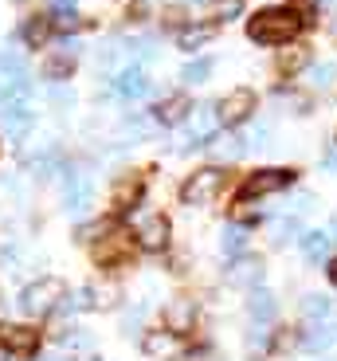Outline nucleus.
I'll list each match as a JSON object with an SVG mask.
<instances>
[{"instance_id": "nucleus-32", "label": "nucleus", "mask_w": 337, "mask_h": 361, "mask_svg": "<svg viewBox=\"0 0 337 361\" xmlns=\"http://www.w3.org/2000/svg\"><path fill=\"white\" fill-rule=\"evenodd\" d=\"M329 235H333V240H337V220H333V232H329Z\"/></svg>"}, {"instance_id": "nucleus-9", "label": "nucleus", "mask_w": 337, "mask_h": 361, "mask_svg": "<svg viewBox=\"0 0 337 361\" xmlns=\"http://www.w3.org/2000/svg\"><path fill=\"white\" fill-rule=\"evenodd\" d=\"M141 350H146L149 357H177L184 345H181V338H177L173 330H149V334L141 338Z\"/></svg>"}, {"instance_id": "nucleus-33", "label": "nucleus", "mask_w": 337, "mask_h": 361, "mask_svg": "<svg viewBox=\"0 0 337 361\" xmlns=\"http://www.w3.org/2000/svg\"><path fill=\"white\" fill-rule=\"evenodd\" d=\"M44 361H55V357H44Z\"/></svg>"}, {"instance_id": "nucleus-20", "label": "nucleus", "mask_w": 337, "mask_h": 361, "mask_svg": "<svg viewBox=\"0 0 337 361\" xmlns=\"http://www.w3.org/2000/svg\"><path fill=\"white\" fill-rule=\"evenodd\" d=\"M208 75H212V59H192V63L181 71V79L189 82V87H196V82H204Z\"/></svg>"}, {"instance_id": "nucleus-28", "label": "nucleus", "mask_w": 337, "mask_h": 361, "mask_svg": "<svg viewBox=\"0 0 337 361\" xmlns=\"http://www.w3.org/2000/svg\"><path fill=\"white\" fill-rule=\"evenodd\" d=\"M337 338V330H329V326H322V330H314L310 338H306V345H310V350H326L329 342H333Z\"/></svg>"}, {"instance_id": "nucleus-23", "label": "nucleus", "mask_w": 337, "mask_h": 361, "mask_svg": "<svg viewBox=\"0 0 337 361\" xmlns=\"http://www.w3.org/2000/svg\"><path fill=\"white\" fill-rule=\"evenodd\" d=\"M224 252H243V244H247V235H243V228H236V224H228L224 228Z\"/></svg>"}, {"instance_id": "nucleus-7", "label": "nucleus", "mask_w": 337, "mask_h": 361, "mask_svg": "<svg viewBox=\"0 0 337 361\" xmlns=\"http://www.w3.org/2000/svg\"><path fill=\"white\" fill-rule=\"evenodd\" d=\"M251 110H255V90H247V87H239V90H231L228 99L216 106V114H220V122H228V126H236V122H247L251 118Z\"/></svg>"}, {"instance_id": "nucleus-19", "label": "nucleus", "mask_w": 337, "mask_h": 361, "mask_svg": "<svg viewBox=\"0 0 337 361\" xmlns=\"http://www.w3.org/2000/svg\"><path fill=\"white\" fill-rule=\"evenodd\" d=\"M137 197H141V177H129V180H122V185H118V192H114V204H118V208H129Z\"/></svg>"}, {"instance_id": "nucleus-6", "label": "nucleus", "mask_w": 337, "mask_h": 361, "mask_svg": "<svg viewBox=\"0 0 337 361\" xmlns=\"http://www.w3.org/2000/svg\"><path fill=\"white\" fill-rule=\"evenodd\" d=\"M134 247H137V240L129 232L110 228L106 240H102V244H94V259H98V263H122V259H129V255H134Z\"/></svg>"}, {"instance_id": "nucleus-8", "label": "nucleus", "mask_w": 337, "mask_h": 361, "mask_svg": "<svg viewBox=\"0 0 337 361\" xmlns=\"http://www.w3.org/2000/svg\"><path fill=\"white\" fill-rule=\"evenodd\" d=\"M0 342H4V350L20 353V357H32L39 350V330H32V326H0Z\"/></svg>"}, {"instance_id": "nucleus-2", "label": "nucleus", "mask_w": 337, "mask_h": 361, "mask_svg": "<svg viewBox=\"0 0 337 361\" xmlns=\"http://www.w3.org/2000/svg\"><path fill=\"white\" fill-rule=\"evenodd\" d=\"M67 295L63 279H55V275H47V279H36L32 287H24V295H20V307L27 310V314H51L55 307H59V298Z\"/></svg>"}, {"instance_id": "nucleus-10", "label": "nucleus", "mask_w": 337, "mask_h": 361, "mask_svg": "<svg viewBox=\"0 0 337 361\" xmlns=\"http://www.w3.org/2000/svg\"><path fill=\"white\" fill-rule=\"evenodd\" d=\"M114 90H118L122 99H141V94L149 90V79H146L141 67H126V71L114 75Z\"/></svg>"}, {"instance_id": "nucleus-16", "label": "nucleus", "mask_w": 337, "mask_h": 361, "mask_svg": "<svg viewBox=\"0 0 337 361\" xmlns=\"http://www.w3.org/2000/svg\"><path fill=\"white\" fill-rule=\"evenodd\" d=\"M259 275H263V263H259V259H251V255H243V259H239L236 267L228 271V279H231V283H239V287H247V283H255Z\"/></svg>"}, {"instance_id": "nucleus-24", "label": "nucleus", "mask_w": 337, "mask_h": 361, "mask_svg": "<svg viewBox=\"0 0 337 361\" xmlns=\"http://www.w3.org/2000/svg\"><path fill=\"white\" fill-rule=\"evenodd\" d=\"M0 71H4V79H20L24 75V59L12 51H0Z\"/></svg>"}, {"instance_id": "nucleus-14", "label": "nucleus", "mask_w": 337, "mask_h": 361, "mask_svg": "<svg viewBox=\"0 0 337 361\" xmlns=\"http://www.w3.org/2000/svg\"><path fill=\"white\" fill-rule=\"evenodd\" d=\"M91 200H94V189H91V180H71L67 185V212H87L91 208Z\"/></svg>"}, {"instance_id": "nucleus-13", "label": "nucleus", "mask_w": 337, "mask_h": 361, "mask_svg": "<svg viewBox=\"0 0 337 361\" xmlns=\"http://www.w3.org/2000/svg\"><path fill=\"white\" fill-rule=\"evenodd\" d=\"M192 110V102L184 99V94H173V99H165L161 106H157V122H165V126H177V122H184V114Z\"/></svg>"}, {"instance_id": "nucleus-27", "label": "nucleus", "mask_w": 337, "mask_h": 361, "mask_svg": "<svg viewBox=\"0 0 337 361\" xmlns=\"http://www.w3.org/2000/svg\"><path fill=\"white\" fill-rule=\"evenodd\" d=\"M302 310H306L310 318H322V314H329V298L326 295H310L306 302H302Z\"/></svg>"}, {"instance_id": "nucleus-1", "label": "nucleus", "mask_w": 337, "mask_h": 361, "mask_svg": "<svg viewBox=\"0 0 337 361\" xmlns=\"http://www.w3.org/2000/svg\"><path fill=\"white\" fill-rule=\"evenodd\" d=\"M302 32V16L294 8H263L247 20V36L255 44H291Z\"/></svg>"}, {"instance_id": "nucleus-3", "label": "nucleus", "mask_w": 337, "mask_h": 361, "mask_svg": "<svg viewBox=\"0 0 337 361\" xmlns=\"http://www.w3.org/2000/svg\"><path fill=\"white\" fill-rule=\"evenodd\" d=\"M220 189H224V169H220V165H208V169L192 173L181 185V200L184 204H208Z\"/></svg>"}, {"instance_id": "nucleus-29", "label": "nucleus", "mask_w": 337, "mask_h": 361, "mask_svg": "<svg viewBox=\"0 0 337 361\" xmlns=\"http://www.w3.org/2000/svg\"><path fill=\"white\" fill-rule=\"evenodd\" d=\"M322 161H326V169H337V149H329V154L322 157Z\"/></svg>"}, {"instance_id": "nucleus-31", "label": "nucleus", "mask_w": 337, "mask_h": 361, "mask_svg": "<svg viewBox=\"0 0 337 361\" xmlns=\"http://www.w3.org/2000/svg\"><path fill=\"white\" fill-rule=\"evenodd\" d=\"M329 283H333V287H337V259L329 263Z\"/></svg>"}, {"instance_id": "nucleus-11", "label": "nucleus", "mask_w": 337, "mask_h": 361, "mask_svg": "<svg viewBox=\"0 0 337 361\" xmlns=\"http://www.w3.org/2000/svg\"><path fill=\"white\" fill-rule=\"evenodd\" d=\"M4 118H8V130H12V137H24L27 130H32V122H36V114H32V106H27L24 99H12V102H4Z\"/></svg>"}, {"instance_id": "nucleus-22", "label": "nucleus", "mask_w": 337, "mask_h": 361, "mask_svg": "<svg viewBox=\"0 0 337 361\" xmlns=\"http://www.w3.org/2000/svg\"><path fill=\"white\" fill-rule=\"evenodd\" d=\"M306 59H310L306 47H286V51L279 55V67H283V71H298V67H306Z\"/></svg>"}, {"instance_id": "nucleus-25", "label": "nucleus", "mask_w": 337, "mask_h": 361, "mask_svg": "<svg viewBox=\"0 0 337 361\" xmlns=\"http://www.w3.org/2000/svg\"><path fill=\"white\" fill-rule=\"evenodd\" d=\"M333 79H337V67L333 63H322V67H314V71H310L314 87H333Z\"/></svg>"}, {"instance_id": "nucleus-5", "label": "nucleus", "mask_w": 337, "mask_h": 361, "mask_svg": "<svg viewBox=\"0 0 337 361\" xmlns=\"http://www.w3.org/2000/svg\"><path fill=\"white\" fill-rule=\"evenodd\" d=\"M137 247H146V252H165L169 247V220L157 216V212H146V216L137 220Z\"/></svg>"}, {"instance_id": "nucleus-17", "label": "nucleus", "mask_w": 337, "mask_h": 361, "mask_svg": "<svg viewBox=\"0 0 337 361\" xmlns=\"http://www.w3.org/2000/svg\"><path fill=\"white\" fill-rule=\"evenodd\" d=\"M47 36H51V20H47V16H32V20L24 24V39H27L32 47H44Z\"/></svg>"}, {"instance_id": "nucleus-34", "label": "nucleus", "mask_w": 337, "mask_h": 361, "mask_svg": "<svg viewBox=\"0 0 337 361\" xmlns=\"http://www.w3.org/2000/svg\"><path fill=\"white\" fill-rule=\"evenodd\" d=\"M0 361H4V353H0Z\"/></svg>"}, {"instance_id": "nucleus-30", "label": "nucleus", "mask_w": 337, "mask_h": 361, "mask_svg": "<svg viewBox=\"0 0 337 361\" xmlns=\"http://www.w3.org/2000/svg\"><path fill=\"white\" fill-rule=\"evenodd\" d=\"M51 4H55L59 12H71V4H75V0H51Z\"/></svg>"}, {"instance_id": "nucleus-12", "label": "nucleus", "mask_w": 337, "mask_h": 361, "mask_svg": "<svg viewBox=\"0 0 337 361\" xmlns=\"http://www.w3.org/2000/svg\"><path fill=\"white\" fill-rule=\"evenodd\" d=\"M298 244H302V255H306V259L322 263L329 252H333V235H329V232H302Z\"/></svg>"}, {"instance_id": "nucleus-4", "label": "nucleus", "mask_w": 337, "mask_h": 361, "mask_svg": "<svg viewBox=\"0 0 337 361\" xmlns=\"http://www.w3.org/2000/svg\"><path fill=\"white\" fill-rule=\"evenodd\" d=\"M294 180V173L291 169H259V173H251V177L243 180V192H239V200H251V197H267V192H279V189H286Z\"/></svg>"}, {"instance_id": "nucleus-15", "label": "nucleus", "mask_w": 337, "mask_h": 361, "mask_svg": "<svg viewBox=\"0 0 337 361\" xmlns=\"http://www.w3.org/2000/svg\"><path fill=\"white\" fill-rule=\"evenodd\" d=\"M216 36V24H189L181 27V36H177V44L184 47V51H196L201 44H208V39Z\"/></svg>"}, {"instance_id": "nucleus-21", "label": "nucleus", "mask_w": 337, "mask_h": 361, "mask_svg": "<svg viewBox=\"0 0 337 361\" xmlns=\"http://www.w3.org/2000/svg\"><path fill=\"white\" fill-rule=\"evenodd\" d=\"M274 310H279V307H274V298L267 295V290H255V295H251V314H255V318L271 322V318H274Z\"/></svg>"}, {"instance_id": "nucleus-26", "label": "nucleus", "mask_w": 337, "mask_h": 361, "mask_svg": "<svg viewBox=\"0 0 337 361\" xmlns=\"http://www.w3.org/2000/svg\"><path fill=\"white\" fill-rule=\"evenodd\" d=\"M67 75H71V59H67V55L47 59V79H67Z\"/></svg>"}, {"instance_id": "nucleus-18", "label": "nucleus", "mask_w": 337, "mask_h": 361, "mask_svg": "<svg viewBox=\"0 0 337 361\" xmlns=\"http://www.w3.org/2000/svg\"><path fill=\"white\" fill-rule=\"evenodd\" d=\"M165 330H173V334H184V330H189L192 326V307L189 302H173V307H169V314H165Z\"/></svg>"}]
</instances>
